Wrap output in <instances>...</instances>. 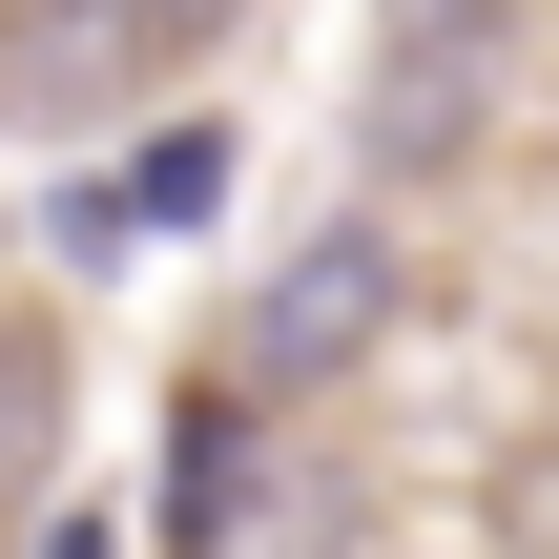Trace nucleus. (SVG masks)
<instances>
[{"label": "nucleus", "instance_id": "obj_1", "mask_svg": "<svg viewBox=\"0 0 559 559\" xmlns=\"http://www.w3.org/2000/svg\"><path fill=\"white\" fill-rule=\"evenodd\" d=\"M166 0H0V145H104L166 83Z\"/></svg>", "mask_w": 559, "mask_h": 559}, {"label": "nucleus", "instance_id": "obj_2", "mask_svg": "<svg viewBox=\"0 0 559 559\" xmlns=\"http://www.w3.org/2000/svg\"><path fill=\"white\" fill-rule=\"evenodd\" d=\"M394 311H415L394 228H373V207H332V228H311V249H290L270 290H249V394H332V373H353V353H373Z\"/></svg>", "mask_w": 559, "mask_h": 559}, {"label": "nucleus", "instance_id": "obj_3", "mask_svg": "<svg viewBox=\"0 0 559 559\" xmlns=\"http://www.w3.org/2000/svg\"><path fill=\"white\" fill-rule=\"evenodd\" d=\"M498 83H519V21H436V41H394V83H373V187H436L477 124H498Z\"/></svg>", "mask_w": 559, "mask_h": 559}, {"label": "nucleus", "instance_id": "obj_4", "mask_svg": "<svg viewBox=\"0 0 559 559\" xmlns=\"http://www.w3.org/2000/svg\"><path fill=\"white\" fill-rule=\"evenodd\" d=\"M207 207H228V124H145L124 166H83V187H62V249H83V270H124L145 228H207Z\"/></svg>", "mask_w": 559, "mask_h": 559}, {"label": "nucleus", "instance_id": "obj_5", "mask_svg": "<svg viewBox=\"0 0 559 559\" xmlns=\"http://www.w3.org/2000/svg\"><path fill=\"white\" fill-rule=\"evenodd\" d=\"M187 559H353V477H332V456H249V498Z\"/></svg>", "mask_w": 559, "mask_h": 559}, {"label": "nucleus", "instance_id": "obj_6", "mask_svg": "<svg viewBox=\"0 0 559 559\" xmlns=\"http://www.w3.org/2000/svg\"><path fill=\"white\" fill-rule=\"evenodd\" d=\"M228 498H249V415H228V394H187V436H166V539H207Z\"/></svg>", "mask_w": 559, "mask_h": 559}, {"label": "nucleus", "instance_id": "obj_7", "mask_svg": "<svg viewBox=\"0 0 559 559\" xmlns=\"http://www.w3.org/2000/svg\"><path fill=\"white\" fill-rule=\"evenodd\" d=\"M41 456H62V353L0 332V477H41Z\"/></svg>", "mask_w": 559, "mask_h": 559}, {"label": "nucleus", "instance_id": "obj_8", "mask_svg": "<svg viewBox=\"0 0 559 559\" xmlns=\"http://www.w3.org/2000/svg\"><path fill=\"white\" fill-rule=\"evenodd\" d=\"M498 559H559V436L498 456Z\"/></svg>", "mask_w": 559, "mask_h": 559}, {"label": "nucleus", "instance_id": "obj_9", "mask_svg": "<svg viewBox=\"0 0 559 559\" xmlns=\"http://www.w3.org/2000/svg\"><path fill=\"white\" fill-rule=\"evenodd\" d=\"M373 21H394V41H436V21H519V0H373Z\"/></svg>", "mask_w": 559, "mask_h": 559}, {"label": "nucleus", "instance_id": "obj_10", "mask_svg": "<svg viewBox=\"0 0 559 559\" xmlns=\"http://www.w3.org/2000/svg\"><path fill=\"white\" fill-rule=\"evenodd\" d=\"M207 21H228V0H166V41H207Z\"/></svg>", "mask_w": 559, "mask_h": 559}, {"label": "nucleus", "instance_id": "obj_11", "mask_svg": "<svg viewBox=\"0 0 559 559\" xmlns=\"http://www.w3.org/2000/svg\"><path fill=\"white\" fill-rule=\"evenodd\" d=\"M41 559H104V519H62V539H41Z\"/></svg>", "mask_w": 559, "mask_h": 559}]
</instances>
